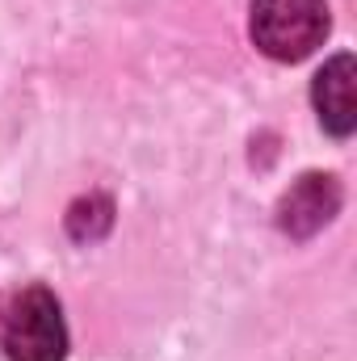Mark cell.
<instances>
[{"instance_id":"6da1fadb","label":"cell","mask_w":357,"mask_h":361,"mask_svg":"<svg viewBox=\"0 0 357 361\" xmlns=\"http://www.w3.org/2000/svg\"><path fill=\"white\" fill-rule=\"evenodd\" d=\"M0 349L8 361L68 357L63 311L47 286H25L17 294H0Z\"/></svg>"},{"instance_id":"7a4b0ae2","label":"cell","mask_w":357,"mask_h":361,"mask_svg":"<svg viewBox=\"0 0 357 361\" xmlns=\"http://www.w3.org/2000/svg\"><path fill=\"white\" fill-rule=\"evenodd\" d=\"M328 38L324 0H253V42L277 63L307 59Z\"/></svg>"},{"instance_id":"3957f363","label":"cell","mask_w":357,"mask_h":361,"mask_svg":"<svg viewBox=\"0 0 357 361\" xmlns=\"http://www.w3.org/2000/svg\"><path fill=\"white\" fill-rule=\"evenodd\" d=\"M337 210H341V185H337V177H328V173H307V177H298L286 189V197H282V206H277V227H282L290 240H307V235H315L324 223H332Z\"/></svg>"},{"instance_id":"277c9868","label":"cell","mask_w":357,"mask_h":361,"mask_svg":"<svg viewBox=\"0 0 357 361\" xmlns=\"http://www.w3.org/2000/svg\"><path fill=\"white\" fill-rule=\"evenodd\" d=\"M353 80H357V63L353 55H337L320 68L315 76V109H320V126L337 139H349L357 126V97H353Z\"/></svg>"},{"instance_id":"5b68a950","label":"cell","mask_w":357,"mask_h":361,"mask_svg":"<svg viewBox=\"0 0 357 361\" xmlns=\"http://www.w3.org/2000/svg\"><path fill=\"white\" fill-rule=\"evenodd\" d=\"M109 223H114V206H109V197H97V193L76 202L68 214V227L76 240H97L101 231H109Z\"/></svg>"}]
</instances>
